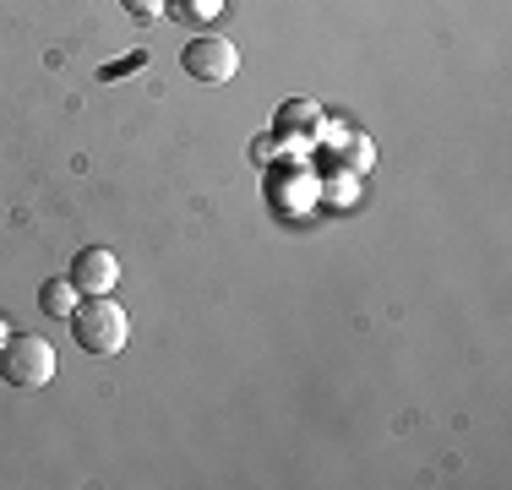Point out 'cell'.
Listing matches in <instances>:
<instances>
[{"label":"cell","instance_id":"obj_1","mask_svg":"<svg viewBox=\"0 0 512 490\" xmlns=\"http://www.w3.org/2000/svg\"><path fill=\"white\" fill-rule=\"evenodd\" d=\"M71 333H77V343L88 354H120L131 338V316L126 305H115L109 294H88V300H77V311L66 316Z\"/></svg>","mask_w":512,"mask_h":490},{"label":"cell","instance_id":"obj_2","mask_svg":"<svg viewBox=\"0 0 512 490\" xmlns=\"http://www.w3.org/2000/svg\"><path fill=\"white\" fill-rule=\"evenodd\" d=\"M55 376V343L33 333H11L0 343V382L17 392H44Z\"/></svg>","mask_w":512,"mask_h":490},{"label":"cell","instance_id":"obj_3","mask_svg":"<svg viewBox=\"0 0 512 490\" xmlns=\"http://www.w3.org/2000/svg\"><path fill=\"white\" fill-rule=\"evenodd\" d=\"M180 71L191 82H202V88H224L240 71V49L229 39H218V33H197V39L180 49Z\"/></svg>","mask_w":512,"mask_h":490},{"label":"cell","instance_id":"obj_4","mask_svg":"<svg viewBox=\"0 0 512 490\" xmlns=\"http://www.w3.org/2000/svg\"><path fill=\"white\" fill-rule=\"evenodd\" d=\"M71 284H77L82 294H109L120 284V262L115 251H104V245H88V251L71 262Z\"/></svg>","mask_w":512,"mask_h":490},{"label":"cell","instance_id":"obj_5","mask_svg":"<svg viewBox=\"0 0 512 490\" xmlns=\"http://www.w3.org/2000/svg\"><path fill=\"white\" fill-rule=\"evenodd\" d=\"M322 126V109L311 104V98H289L284 109H278V120H273V131L278 137H306V131Z\"/></svg>","mask_w":512,"mask_h":490},{"label":"cell","instance_id":"obj_6","mask_svg":"<svg viewBox=\"0 0 512 490\" xmlns=\"http://www.w3.org/2000/svg\"><path fill=\"white\" fill-rule=\"evenodd\" d=\"M77 300H82V289L71 284V278H44V289H39V311L44 316H71Z\"/></svg>","mask_w":512,"mask_h":490},{"label":"cell","instance_id":"obj_7","mask_svg":"<svg viewBox=\"0 0 512 490\" xmlns=\"http://www.w3.org/2000/svg\"><path fill=\"white\" fill-rule=\"evenodd\" d=\"M126 11H137V17H158V11H164V0H126Z\"/></svg>","mask_w":512,"mask_h":490},{"label":"cell","instance_id":"obj_8","mask_svg":"<svg viewBox=\"0 0 512 490\" xmlns=\"http://www.w3.org/2000/svg\"><path fill=\"white\" fill-rule=\"evenodd\" d=\"M191 17H213V11H224V0H191Z\"/></svg>","mask_w":512,"mask_h":490},{"label":"cell","instance_id":"obj_9","mask_svg":"<svg viewBox=\"0 0 512 490\" xmlns=\"http://www.w3.org/2000/svg\"><path fill=\"white\" fill-rule=\"evenodd\" d=\"M11 338V327H6V316H0V343H6Z\"/></svg>","mask_w":512,"mask_h":490}]
</instances>
